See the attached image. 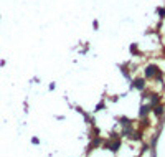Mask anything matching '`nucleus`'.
Instances as JSON below:
<instances>
[{
    "label": "nucleus",
    "instance_id": "nucleus-1",
    "mask_svg": "<svg viewBox=\"0 0 165 157\" xmlns=\"http://www.w3.org/2000/svg\"><path fill=\"white\" fill-rule=\"evenodd\" d=\"M135 86H137V88H144V81L142 79H137V81H135Z\"/></svg>",
    "mask_w": 165,
    "mask_h": 157
},
{
    "label": "nucleus",
    "instance_id": "nucleus-2",
    "mask_svg": "<svg viewBox=\"0 0 165 157\" xmlns=\"http://www.w3.org/2000/svg\"><path fill=\"white\" fill-rule=\"evenodd\" d=\"M162 109H163V107H162V106H159V107H155V114H157V116H160V114H162Z\"/></svg>",
    "mask_w": 165,
    "mask_h": 157
}]
</instances>
